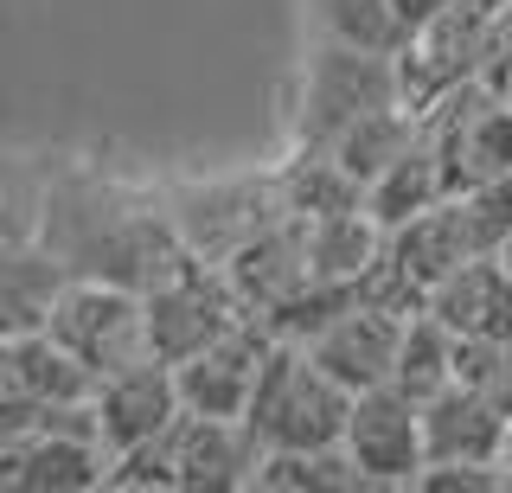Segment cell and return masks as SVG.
Masks as SVG:
<instances>
[{"label":"cell","mask_w":512,"mask_h":493,"mask_svg":"<svg viewBox=\"0 0 512 493\" xmlns=\"http://www.w3.org/2000/svg\"><path fill=\"white\" fill-rule=\"evenodd\" d=\"M346 417H352V391L308 346L276 340L263 378H256V397L244 410L250 436L263 449H333V442H346Z\"/></svg>","instance_id":"cell-1"},{"label":"cell","mask_w":512,"mask_h":493,"mask_svg":"<svg viewBox=\"0 0 512 493\" xmlns=\"http://www.w3.org/2000/svg\"><path fill=\"white\" fill-rule=\"evenodd\" d=\"M404 103L397 90V52H365L346 39H320L308 58V84H301V141L333 148L359 116Z\"/></svg>","instance_id":"cell-2"},{"label":"cell","mask_w":512,"mask_h":493,"mask_svg":"<svg viewBox=\"0 0 512 493\" xmlns=\"http://www.w3.org/2000/svg\"><path fill=\"white\" fill-rule=\"evenodd\" d=\"M58 346H71L77 359L90 365L96 378L109 372H128V365L154 359V340H148V295L141 289H122V282H96V276H77L64 301L45 321Z\"/></svg>","instance_id":"cell-3"},{"label":"cell","mask_w":512,"mask_h":493,"mask_svg":"<svg viewBox=\"0 0 512 493\" xmlns=\"http://www.w3.org/2000/svg\"><path fill=\"white\" fill-rule=\"evenodd\" d=\"M244 295L231 289L224 269H205V257H192L180 276H167L160 289H148V340L154 359L186 365L192 353H205L212 340H224L244 321Z\"/></svg>","instance_id":"cell-4"},{"label":"cell","mask_w":512,"mask_h":493,"mask_svg":"<svg viewBox=\"0 0 512 493\" xmlns=\"http://www.w3.org/2000/svg\"><path fill=\"white\" fill-rule=\"evenodd\" d=\"M346 455L359 461L365 487H416L429 468V429H423V397L404 385H372L352 397L346 417Z\"/></svg>","instance_id":"cell-5"},{"label":"cell","mask_w":512,"mask_h":493,"mask_svg":"<svg viewBox=\"0 0 512 493\" xmlns=\"http://www.w3.org/2000/svg\"><path fill=\"white\" fill-rule=\"evenodd\" d=\"M160 449L173 461V481L186 493H231L256 481L263 442L250 436L244 417H205V410H180L160 436Z\"/></svg>","instance_id":"cell-6"},{"label":"cell","mask_w":512,"mask_h":493,"mask_svg":"<svg viewBox=\"0 0 512 493\" xmlns=\"http://www.w3.org/2000/svg\"><path fill=\"white\" fill-rule=\"evenodd\" d=\"M269 353H276V327H269L263 314H244L224 340H212L205 353H192L186 365H173V372H180L186 410H205V417H244Z\"/></svg>","instance_id":"cell-7"},{"label":"cell","mask_w":512,"mask_h":493,"mask_svg":"<svg viewBox=\"0 0 512 493\" xmlns=\"http://www.w3.org/2000/svg\"><path fill=\"white\" fill-rule=\"evenodd\" d=\"M276 218H288V205H282V186L269 180V186H205V193L180 199L173 225H180L192 257L231 263L237 250H244L256 231H269Z\"/></svg>","instance_id":"cell-8"},{"label":"cell","mask_w":512,"mask_h":493,"mask_svg":"<svg viewBox=\"0 0 512 493\" xmlns=\"http://www.w3.org/2000/svg\"><path fill=\"white\" fill-rule=\"evenodd\" d=\"M404 327H410L404 314H384V308H372V301H352L346 314H333V321L308 340V353L327 365L352 397H359V391L391 385V378H397Z\"/></svg>","instance_id":"cell-9"},{"label":"cell","mask_w":512,"mask_h":493,"mask_svg":"<svg viewBox=\"0 0 512 493\" xmlns=\"http://www.w3.org/2000/svg\"><path fill=\"white\" fill-rule=\"evenodd\" d=\"M0 487L7 493H90L109 487V442L103 436H13L0 442Z\"/></svg>","instance_id":"cell-10"},{"label":"cell","mask_w":512,"mask_h":493,"mask_svg":"<svg viewBox=\"0 0 512 493\" xmlns=\"http://www.w3.org/2000/svg\"><path fill=\"white\" fill-rule=\"evenodd\" d=\"M180 410H186L180 372H173L167 359H141V365H128V372H109L103 385H96V423H103L109 455L135 449V442L167 436V423L180 417Z\"/></svg>","instance_id":"cell-11"},{"label":"cell","mask_w":512,"mask_h":493,"mask_svg":"<svg viewBox=\"0 0 512 493\" xmlns=\"http://www.w3.org/2000/svg\"><path fill=\"white\" fill-rule=\"evenodd\" d=\"M423 429H429V468H448V461H487V468H500L512 417L493 397H480L474 385L455 378V385H442L423 404Z\"/></svg>","instance_id":"cell-12"},{"label":"cell","mask_w":512,"mask_h":493,"mask_svg":"<svg viewBox=\"0 0 512 493\" xmlns=\"http://www.w3.org/2000/svg\"><path fill=\"white\" fill-rule=\"evenodd\" d=\"M103 378L90 372L71 346H58L52 333H7L0 346V391L32 397V404H90Z\"/></svg>","instance_id":"cell-13"},{"label":"cell","mask_w":512,"mask_h":493,"mask_svg":"<svg viewBox=\"0 0 512 493\" xmlns=\"http://www.w3.org/2000/svg\"><path fill=\"white\" fill-rule=\"evenodd\" d=\"M429 314L455 327V340H512V263L468 257L448 282H436Z\"/></svg>","instance_id":"cell-14"},{"label":"cell","mask_w":512,"mask_h":493,"mask_svg":"<svg viewBox=\"0 0 512 493\" xmlns=\"http://www.w3.org/2000/svg\"><path fill=\"white\" fill-rule=\"evenodd\" d=\"M391 257L404 263L429 295H436V282H448L468 257H480V250H474V231H468V212H461V199L448 193V199L429 205V212H416L410 225H397V231H391Z\"/></svg>","instance_id":"cell-15"},{"label":"cell","mask_w":512,"mask_h":493,"mask_svg":"<svg viewBox=\"0 0 512 493\" xmlns=\"http://www.w3.org/2000/svg\"><path fill=\"white\" fill-rule=\"evenodd\" d=\"M71 282H77L71 263H64L52 244H39V250L13 244L7 263H0V314H7V333H39Z\"/></svg>","instance_id":"cell-16"},{"label":"cell","mask_w":512,"mask_h":493,"mask_svg":"<svg viewBox=\"0 0 512 493\" xmlns=\"http://www.w3.org/2000/svg\"><path fill=\"white\" fill-rule=\"evenodd\" d=\"M436 199H448V167H442V154H436V141H429V135H416L410 148L397 154L372 186H365V212H372L384 231L410 225V218L429 212Z\"/></svg>","instance_id":"cell-17"},{"label":"cell","mask_w":512,"mask_h":493,"mask_svg":"<svg viewBox=\"0 0 512 493\" xmlns=\"http://www.w3.org/2000/svg\"><path fill=\"white\" fill-rule=\"evenodd\" d=\"M384 244H391V231H384L365 205L308 218V269H314V282H346V289H359V276L384 257Z\"/></svg>","instance_id":"cell-18"},{"label":"cell","mask_w":512,"mask_h":493,"mask_svg":"<svg viewBox=\"0 0 512 493\" xmlns=\"http://www.w3.org/2000/svg\"><path fill=\"white\" fill-rule=\"evenodd\" d=\"M276 186H282V205L295 218H327V212L365 205V186L346 173V161L333 148H314V141H301V154L276 173Z\"/></svg>","instance_id":"cell-19"},{"label":"cell","mask_w":512,"mask_h":493,"mask_svg":"<svg viewBox=\"0 0 512 493\" xmlns=\"http://www.w3.org/2000/svg\"><path fill=\"white\" fill-rule=\"evenodd\" d=\"M250 487H263V493H352V487H365V474L346 455V442H333V449H263Z\"/></svg>","instance_id":"cell-20"},{"label":"cell","mask_w":512,"mask_h":493,"mask_svg":"<svg viewBox=\"0 0 512 493\" xmlns=\"http://www.w3.org/2000/svg\"><path fill=\"white\" fill-rule=\"evenodd\" d=\"M416 135H423V116H416V109H404V103H391V109H372V116L352 122V129L333 141V154L346 161V173H352L359 186H372Z\"/></svg>","instance_id":"cell-21"},{"label":"cell","mask_w":512,"mask_h":493,"mask_svg":"<svg viewBox=\"0 0 512 493\" xmlns=\"http://www.w3.org/2000/svg\"><path fill=\"white\" fill-rule=\"evenodd\" d=\"M455 353H461V340H455V327L436 321V314H410V327H404V353H397V378L391 385H404L410 397H436L442 385H455Z\"/></svg>","instance_id":"cell-22"},{"label":"cell","mask_w":512,"mask_h":493,"mask_svg":"<svg viewBox=\"0 0 512 493\" xmlns=\"http://www.w3.org/2000/svg\"><path fill=\"white\" fill-rule=\"evenodd\" d=\"M314 26L327 39L365 45V52H404V20H397V0H308Z\"/></svg>","instance_id":"cell-23"},{"label":"cell","mask_w":512,"mask_h":493,"mask_svg":"<svg viewBox=\"0 0 512 493\" xmlns=\"http://www.w3.org/2000/svg\"><path fill=\"white\" fill-rule=\"evenodd\" d=\"M448 7H455V0H397V20H404V33H423V26L442 20Z\"/></svg>","instance_id":"cell-24"},{"label":"cell","mask_w":512,"mask_h":493,"mask_svg":"<svg viewBox=\"0 0 512 493\" xmlns=\"http://www.w3.org/2000/svg\"><path fill=\"white\" fill-rule=\"evenodd\" d=\"M500 468H506V487H512V429H506V449H500Z\"/></svg>","instance_id":"cell-25"},{"label":"cell","mask_w":512,"mask_h":493,"mask_svg":"<svg viewBox=\"0 0 512 493\" xmlns=\"http://www.w3.org/2000/svg\"><path fill=\"white\" fill-rule=\"evenodd\" d=\"M500 257H506V263H512V237H506V244H500Z\"/></svg>","instance_id":"cell-26"}]
</instances>
